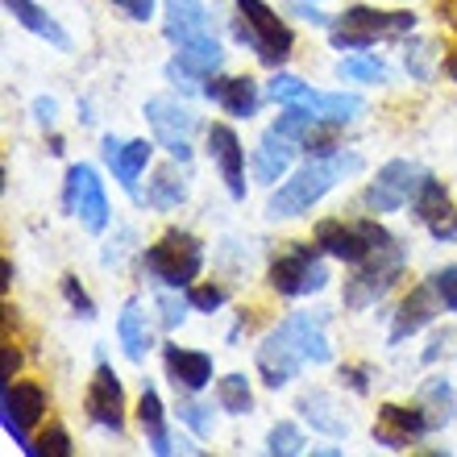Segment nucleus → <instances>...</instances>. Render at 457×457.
I'll return each instance as SVG.
<instances>
[{"instance_id": "nucleus-22", "label": "nucleus", "mask_w": 457, "mask_h": 457, "mask_svg": "<svg viewBox=\"0 0 457 457\" xmlns=\"http://www.w3.org/2000/svg\"><path fill=\"white\" fill-rule=\"evenodd\" d=\"M4 9L12 12V21L25 25L34 37L50 42L54 50H71V34H67V29H62V25L42 9V4H34V0H4Z\"/></svg>"}, {"instance_id": "nucleus-41", "label": "nucleus", "mask_w": 457, "mask_h": 457, "mask_svg": "<svg viewBox=\"0 0 457 457\" xmlns=\"http://www.w3.org/2000/svg\"><path fill=\"white\" fill-rule=\"evenodd\" d=\"M428 233H433L436 241H445V245H449V241H457V208H453V212H449L445 220H441V225H433V228H428Z\"/></svg>"}, {"instance_id": "nucleus-29", "label": "nucleus", "mask_w": 457, "mask_h": 457, "mask_svg": "<svg viewBox=\"0 0 457 457\" xmlns=\"http://www.w3.org/2000/svg\"><path fill=\"white\" fill-rule=\"evenodd\" d=\"M217 403H220V411H228V416H250L253 411L250 378H245V374H225L217 383Z\"/></svg>"}, {"instance_id": "nucleus-10", "label": "nucleus", "mask_w": 457, "mask_h": 457, "mask_svg": "<svg viewBox=\"0 0 457 457\" xmlns=\"http://www.w3.org/2000/svg\"><path fill=\"white\" fill-rule=\"evenodd\" d=\"M62 204L71 217H79V225L87 233H104L109 228V195H104V183H100L96 167L87 162H75L67 167V187H62Z\"/></svg>"}, {"instance_id": "nucleus-37", "label": "nucleus", "mask_w": 457, "mask_h": 457, "mask_svg": "<svg viewBox=\"0 0 457 457\" xmlns=\"http://www.w3.org/2000/svg\"><path fill=\"white\" fill-rule=\"evenodd\" d=\"M62 295H67V303H71L84 320H92V316H96V303H92V295L79 287V278H75V275H62Z\"/></svg>"}, {"instance_id": "nucleus-34", "label": "nucleus", "mask_w": 457, "mask_h": 457, "mask_svg": "<svg viewBox=\"0 0 457 457\" xmlns=\"http://www.w3.org/2000/svg\"><path fill=\"white\" fill-rule=\"evenodd\" d=\"M270 100H278V104H300L303 96H308V84H303L300 75H287V71H278L275 79H270Z\"/></svg>"}, {"instance_id": "nucleus-17", "label": "nucleus", "mask_w": 457, "mask_h": 457, "mask_svg": "<svg viewBox=\"0 0 457 457\" xmlns=\"http://www.w3.org/2000/svg\"><path fill=\"white\" fill-rule=\"evenodd\" d=\"M208 154L217 162L228 195L241 204V200H245V145H241V137L228 129V125H212V129H208Z\"/></svg>"}, {"instance_id": "nucleus-15", "label": "nucleus", "mask_w": 457, "mask_h": 457, "mask_svg": "<svg viewBox=\"0 0 457 457\" xmlns=\"http://www.w3.org/2000/svg\"><path fill=\"white\" fill-rule=\"evenodd\" d=\"M436 308H445L441 295H436L433 283H420L403 295V303L395 308V320H391V333H386V345H403L408 337L424 333V328L436 320Z\"/></svg>"}, {"instance_id": "nucleus-1", "label": "nucleus", "mask_w": 457, "mask_h": 457, "mask_svg": "<svg viewBox=\"0 0 457 457\" xmlns=\"http://www.w3.org/2000/svg\"><path fill=\"white\" fill-rule=\"evenodd\" d=\"M308 361H316V366L333 361V345H328V333H325V312L287 316L258 345V374H262V383L270 391L287 386Z\"/></svg>"}, {"instance_id": "nucleus-14", "label": "nucleus", "mask_w": 457, "mask_h": 457, "mask_svg": "<svg viewBox=\"0 0 457 457\" xmlns=\"http://www.w3.org/2000/svg\"><path fill=\"white\" fill-rule=\"evenodd\" d=\"M84 411H87V420L100 424V428H109V433L125 428V386H120L117 370H112L104 358H100L96 374H92V383H87Z\"/></svg>"}, {"instance_id": "nucleus-24", "label": "nucleus", "mask_w": 457, "mask_h": 457, "mask_svg": "<svg viewBox=\"0 0 457 457\" xmlns=\"http://www.w3.org/2000/svg\"><path fill=\"white\" fill-rule=\"evenodd\" d=\"M137 424H142V433L150 436V449L158 457L175 453V436L167 433V411H162V399H158L154 386H145L142 399H137Z\"/></svg>"}, {"instance_id": "nucleus-31", "label": "nucleus", "mask_w": 457, "mask_h": 457, "mask_svg": "<svg viewBox=\"0 0 457 457\" xmlns=\"http://www.w3.org/2000/svg\"><path fill=\"white\" fill-rule=\"evenodd\" d=\"M25 453H29V457H71L75 449H71L67 428H62V424H50L46 433L29 441V449H25Z\"/></svg>"}, {"instance_id": "nucleus-23", "label": "nucleus", "mask_w": 457, "mask_h": 457, "mask_svg": "<svg viewBox=\"0 0 457 457\" xmlns=\"http://www.w3.org/2000/svg\"><path fill=\"white\" fill-rule=\"evenodd\" d=\"M295 408L303 411V420L312 424L316 433L333 436V441H345V436H349V420L337 411V399L328 395V391H303Z\"/></svg>"}, {"instance_id": "nucleus-38", "label": "nucleus", "mask_w": 457, "mask_h": 457, "mask_svg": "<svg viewBox=\"0 0 457 457\" xmlns=\"http://www.w3.org/2000/svg\"><path fill=\"white\" fill-rule=\"evenodd\" d=\"M187 308H192L187 300H175V295H158V312H162V325H167L170 333H175V328L187 320Z\"/></svg>"}, {"instance_id": "nucleus-45", "label": "nucleus", "mask_w": 457, "mask_h": 457, "mask_svg": "<svg viewBox=\"0 0 457 457\" xmlns=\"http://www.w3.org/2000/svg\"><path fill=\"white\" fill-rule=\"evenodd\" d=\"M445 71H449V79H457V54H449L445 59Z\"/></svg>"}, {"instance_id": "nucleus-36", "label": "nucleus", "mask_w": 457, "mask_h": 457, "mask_svg": "<svg viewBox=\"0 0 457 457\" xmlns=\"http://www.w3.org/2000/svg\"><path fill=\"white\" fill-rule=\"evenodd\" d=\"M428 283L436 287V295H441V303H445L449 312H457V266H441V270H433Z\"/></svg>"}, {"instance_id": "nucleus-33", "label": "nucleus", "mask_w": 457, "mask_h": 457, "mask_svg": "<svg viewBox=\"0 0 457 457\" xmlns=\"http://www.w3.org/2000/svg\"><path fill=\"white\" fill-rule=\"evenodd\" d=\"M225 300H228V291L217 287V283H192V287H187V303H192V312L212 316V312L225 308Z\"/></svg>"}, {"instance_id": "nucleus-6", "label": "nucleus", "mask_w": 457, "mask_h": 457, "mask_svg": "<svg viewBox=\"0 0 457 457\" xmlns=\"http://www.w3.org/2000/svg\"><path fill=\"white\" fill-rule=\"evenodd\" d=\"M391 241H395V233H386L374 217H366V220H320V225H316V245H320L328 258L349 262V266L370 262L374 253L383 250V245H391Z\"/></svg>"}, {"instance_id": "nucleus-44", "label": "nucleus", "mask_w": 457, "mask_h": 457, "mask_svg": "<svg viewBox=\"0 0 457 457\" xmlns=\"http://www.w3.org/2000/svg\"><path fill=\"white\" fill-rule=\"evenodd\" d=\"M300 17H303V21H312V25H328V17H325V12H316L312 4H303Z\"/></svg>"}, {"instance_id": "nucleus-26", "label": "nucleus", "mask_w": 457, "mask_h": 457, "mask_svg": "<svg viewBox=\"0 0 457 457\" xmlns=\"http://www.w3.org/2000/svg\"><path fill=\"white\" fill-rule=\"evenodd\" d=\"M117 337H120V345H125V358L145 361V353H150V325H145V312H142V303L137 300H129L125 308H120Z\"/></svg>"}, {"instance_id": "nucleus-13", "label": "nucleus", "mask_w": 457, "mask_h": 457, "mask_svg": "<svg viewBox=\"0 0 457 457\" xmlns=\"http://www.w3.org/2000/svg\"><path fill=\"white\" fill-rule=\"evenodd\" d=\"M433 408H399V403H383L378 408V424H374V441L386 449H411V441H420L424 433H433L441 416H428Z\"/></svg>"}, {"instance_id": "nucleus-35", "label": "nucleus", "mask_w": 457, "mask_h": 457, "mask_svg": "<svg viewBox=\"0 0 457 457\" xmlns=\"http://www.w3.org/2000/svg\"><path fill=\"white\" fill-rule=\"evenodd\" d=\"M179 420L187 424V428H192L195 436H212V428H217V424H212V416H208V408L204 403H195V399H179Z\"/></svg>"}, {"instance_id": "nucleus-27", "label": "nucleus", "mask_w": 457, "mask_h": 457, "mask_svg": "<svg viewBox=\"0 0 457 457\" xmlns=\"http://www.w3.org/2000/svg\"><path fill=\"white\" fill-rule=\"evenodd\" d=\"M300 109L316 112V117H325V120H353L361 112V100L358 96H345V92H312L308 87V96L300 100Z\"/></svg>"}, {"instance_id": "nucleus-32", "label": "nucleus", "mask_w": 457, "mask_h": 457, "mask_svg": "<svg viewBox=\"0 0 457 457\" xmlns=\"http://www.w3.org/2000/svg\"><path fill=\"white\" fill-rule=\"evenodd\" d=\"M266 453H275V457H295L303 453V433L295 428L291 420H278L270 433H266Z\"/></svg>"}, {"instance_id": "nucleus-7", "label": "nucleus", "mask_w": 457, "mask_h": 457, "mask_svg": "<svg viewBox=\"0 0 457 457\" xmlns=\"http://www.w3.org/2000/svg\"><path fill=\"white\" fill-rule=\"evenodd\" d=\"M403 262H408V253H403V245H399V237H395L391 245H383V250L374 253L370 262L353 266L358 275L345 283V308L349 312H366V308H374V303L383 300L386 291L399 283V275H403Z\"/></svg>"}, {"instance_id": "nucleus-5", "label": "nucleus", "mask_w": 457, "mask_h": 457, "mask_svg": "<svg viewBox=\"0 0 457 457\" xmlns=\"http://www.w3.org/2000/svg\"><path fill=\"white\" fill-rule=\"evenodd\" d=\"M145 270L162 283V287H192L195 275L204 270V241L187 233V228H167L162 237L145 250Z\"/></svg>"}, {"instance_id": "nucleus-16", "label": "nucleus", "mask_w": 457, "mask_h": 457, "mask_svg": "<svg viewBox=\"0 0 457 457\" xmlns=\"http://www.w3.org/2000/svg\"><path fill=\"white\" fill-rule=\"evenodd\" d=\"M158 142H145V137H133V142H117V137H104V162L112 167V179L125 187V192L133 195V200H142V192H137V175H142L145 167H150V154H154Z\"/></svg>"}, {"instance_id": "nucleus-40", "label": "nucleus", "mask_w": 457, "mask_h": 457, "mask_svg": "<svg viewBox=\"0 0 457 457\" xmlns=\"http://www.w3.org/2000/svg\"><path fill=\"white\" fill-rule=\"evenodd\" d=\"M341 378H345L358 395H366V391H370V383H366V378H370V370H366V366H341Z\"/></svg>"}, {"instance_id": "nucleus-8", "label": "nucleus", "mask_w": 457, "mask_h": 457, "mask_svg": "<svg viewBox=\"0 0 457 457\" xmlns=\"http://www.w3.org/2000/svg\"><path fill=\"white\" fill-rule=\"evenodd\" d=\"M266 278H270V287L278 295L300 300V295H316V291L328 287V266L320 258V245H303L300 241L287 253H278L270 262V270H266Z\"/></svg>"}, {"instance_id": "nucleus-9", "label": "nucleus", "mask_w": 457, "mask_h": 457, "mask_svg": "<svg viewBox=\"0 0 457 457\" xmlns=\"http://www.w3.org/2000/svg\"><path fill=\"white\" fill-rule=\"evenodd\" d=\"M145 120H150V133L154 142L167 150L175 162H187L192 158V133H195V112L183 104L179 96H150L145 100Z\"/></svg>"}, {"instance_id": "nucleus-2", "label": "nucleus", "mask_w": 457, "mask_h": 457, "mask_svg": "<svg viewBox=\"0 0 457 457\" xmlns=\"http://www.w3.org/2000/svg\"><path fill=\"white\" fill-rule=\"evenodd\" d=\"M358 170H361V154H353V150H337V154H328V158H308V162H303L291 179H283V187L270 195L266 212L275 220L303 217V212H312L345 175H358Z\"/></svg>"}, {"instance_id": "nucleus-30", "label": "nucleus", "mask_w": 457, "mask_h": 457, "mask_svg": "<svg viewBox=\"0 0 457 457\" xmlns=\"http://www.w3.org/2000/svg\"><path fill=\"white\" fill-rule=\"evenodd\" d=\"M337 75H341V79H353V84H383L391 71H386V62H378V59L349 54V59L337 62Z\"/></svg>"}, {"instance_id": "nucleus-42", "label": "nucleus", "mask_w": 457, "mask_h": 457, "mask_svg": "<svg viewBox=\"0 0 457 457\" xmlns=\"http://www.w3.org/2000/svg\"><path fill=\"white\" fill-rule=\"evenodd\" d=\"M17 370H21V349L12 345V341H4V378H12Z\"/></svg>"}, {"instance_id": "nucleus-25", "label": "nucleus", "mask_w": 457, "mask_h": 457, "mask_svg": "<svg viewBox=\"0 0 457 457\" xmlns=\"http://www.w3.org/2000/svg\"><path fill=\"white\" fill-rule=\"evenodd\" d=\"M411 212H416V220L420 225H441V220L453 212V200H449L445 183L433 179V175H420V183H416V195H411Z\"/></svg>"}, {"instance_id": "nucleus-11", "label": "nucleus", "mask_w": 457, "mask_h": 457, "mask_svg": "<svg viewBox=\"0 0 457 457\" xmlns=\"http://www.w3.org/2000/svg\"><path fill=\"white\" fill-rule=\"evenodd\" d=\"M424 170H416L411 162H403V158H391L383 170H378V179L361 192V204H366V212H374V217H383V212H399V208L408 204L411 195H416V183H420Z\"/></svg>"}, {"instance_id": "nucleus-19", "label": "nucleus", "mask_w": 457, "mask_h": 457, "mask_svg": "<svg viewBox=\"0 0 457 457\" xmlns=\"http://www.w3.org/2000/svg\"><path fill=\"white\" fill-rule=\"evenodd\" d=\"M162 361H167V378L175 383V391L195 395L212 383V353H204V349L162 345Z\"/></svg>"}, {"instance_id": "nucleus-43", "label": "nucleus", "mask_w": 457, "mask_h": 457, "mask_svg": "<svg viewBox=\"0 0 457 457\" xmlns=\"http://www.w3.org/2000/svg\"><path fill=\"white\" fill-rule=\"evenodd\" d=\"M34 117L42 120V125H54V100L37 96V100H34Z\"/></svg>"}, {"instance_id": "nucleus-4", "label": "nucleus", "mask_w": 457, "mask_h": 457, "mask_svg": "<svg viewBox=\"0 0 457 457\" xmlns=\"http://www.w3.org/2000/svg\"><path fill=\"white\" fill-rule=\"evenodd\" d=\"M408 29H416V12H383V9H366V4H349L337 21L328 25V42L345 54H361V50L378 46L383 37H403Z\"/></svg>"}, {"instance_id": "nucleus-20", "label": "nucleus", "mask_w": 457, "mask_h": 457, "mask_svg": "<svg viewBox=\"0 0 457 457\" xmlns=\"http://www.w3.org/2000/svg\"><path fill=\"white\" fill-rule=\"evenodd\" d=\"M204 96L217 100L220 109H225L228 117H237V120H250L253 112H258V104H262V96H258V84H253L250 75H225V79H208V84H204Z\"/></svg>"}, {"instance_id": "nucleus-39", "label": "nucleus", "mask_w": 457, "mask_h": 457, "mask_svg": "<svg viewBox=\"0 0 457 457\" xmlns=\"http://www.w3.org/2000/svg\"><path fill=\"white\" fill-rule=\"evenodd\" d=\"M125 17H133V21H150L154 17V0H112Z\"/></svg>"}, {"instance_id": "nucleus-28", "label": "nucleus", "mask_w": 457, "mask_h": 457, "mask_svg": "<svg viewBox=\"0 0 457 457\" xmlns=\"http://www.w3.org/2000/svg\"><path fill=\"white\" fill-rule=\"evenodd\" d=\"M183 200H187V183L179 179V170H175V167L158 170L154 183H150V192L142 195V204L158 208V212H170V208H179Z\"/></svg>"}, {"instance_id": "nucleus-3", "label": "nucleus", "mask_w": 457, "mask_h": 457, "mask_svg": "<svg viewBox=\"0 0 457 457\" xmlns=\"http://www.w3.org/2000/svg\"><path fill=\"white\" fill-rule=\"evenodd\" d=\"M233 4H237V21H233L237 42L250 46L262 67H283L291 59V50H295L291 25L266 0H233Z\"/></svg>"}, {"instance_id": "nucleus-21", "label": "nucleus", "mask_w": 457, "mask_h": 457, "mask_svg": "<svg viewBox=\"0 0 457 457\" xmlns=\"http://www.w3.org/2000/svg\"><path fill=\"white\" fill-rule=\"evenodd\" d=\"M291 162H295V142L283 137L278 129H266L262 137H258V145H253V175H258V183L275 187L291 170Z\"/></svg>"}, {"instance_id": "nucleus-12", "label": "nucleus", "mask_w": 457, "mask_h": 457, "mask_svg": "<svg viewBox=\"0 0 457 457\" xmlns=\"http://www.w3.org/2000/svg\"><path fill=\"white\" fill-rule=\"evenodd\" d=\"M0 411H4V433L12 436V445L29 449V428L42 420L46 411V391L37 383H4V395H0Z\"/></svg>"}, {"instance_id": "nucleus-18", "label": "nucleus", "mask_w": 457, "mask_h": 457, "mask_svg": "<svg viewBox=\"0 0 457 457\" xmlns=\"http://www.w3.org/2000/svg\"><path fill=\"white\" fill-rule=\"evenodd\" d=\"M162 29H167V37H170V46L175 50L195 46V42L212 37L204 0H162Z\"/></svg>"}]
</instances>
